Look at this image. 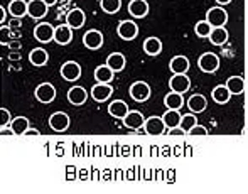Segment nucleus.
I'll use <instances>...</instances> for the list:
<instances>
[{
  "instance_id": "obj_14",
  "label": "nucleus",
  "mask_w": 248,
  "mask_h": 194,
  "mask_svg": "<svg viewBox=\"0 0 248 194\" xmlns=\"http://www.w3.org/2000/svg\"><path fill=\"white\" fill-rule=\"evenodd\" d=\"M47 9H49V5H47L44 0H31L29 9H27V15L39 20L47 15Z\"/></svg>"
},
{
  "instance_id": "obj_40",
  "label": "nucleus",
  "mask_w": 248,
  "mask_h": 194,
  "mask_svg": "<svg viewBox=\"0 0 248 194\" xmlns=\"http://www.w3.org/2000/svg\"><path fill=\"white\" fill-rule=\"evenodd\" d=\"M37 135H41L39 130H37V129H29L26 132V135H24V137H37Z\"/></svg>"
},
{
  "instance_id": "obj_13",
  "label": "nucleus",
  "mask_w": 248,
  "mask_h": 194,
  "mask_svg": "<svg viewBox=\"0 0 248 194\" xmlns=\"http://www.w3.org/2000/svg\"><path fill=\"white\" fill-rule=\"evenodd\" d=\"M83 44H85V47H88V49H92V51L100 49V47L103 46V34L96 29L88 30V32L83 36Z\"/></svg>"
},
{
  "instance_id": "obj_10",
  "label": "nucleus",
  "mask_w": 248,
  "mask_h": 194,
  "mask_svg": "<svg viewBox=\"0 0 248 194\" xmlns=\"http://www.w3.org/2000/svg\"><path fill=\"white\" fill-rule=\"evenodd\" d=\"M124 125L130 130H139V129H144V123L145 119L139 110H128V113L125 115V119L122 120Z\"/></svg>"
},
{
  "instance_id": "obj_18",
  "label": "nucleus",
  "mask_w": 248,
  "mask_h": 194,
  "mask_svg": "<svg viewBox=\"0 0 248 194\" xmlns=\"http://www.w3.org/2000/svg\"><path fill=\"white\" fill-rule=\"evenodd\" d=\"M128 14L134 19H144L149 14L147 0H130V3H128Z\"/></svg>"
},
{
  "instance_id": "obj_38",
  "label": "nucleus",
  "mask_w": 248,
  "mask_h": 194,
  "mask_svg": "<svg viewBox=\"0 0 248 194\" xmlns=\"http://www.w3.org/2000/svg\"><path fill=\"white\" fill-rule=\"evenodd\" d=\"M0 134L5 135V137H12V135H16V134H14V130H12V127H2Z\"/></svg>"
},
{
  "instance_id": "obj_27",
  "label": "nucleus",
  "mask_w": 248,
  "mask_h": 194,
  "mask_svg": "<svg viewBox=\"0 0 248 194\" xmlns=\"http://www.w3.org/2000/svg\"><path fill=\"white\" fill-rule=\"evenodd\" d=\"M162 51V41L159 37H147L144 41V53L149 56H159Z\"/></svg>"
},
{
  "instance_id": "obj_8",
  "label": "nucleus",
  "mask_w": 248,
  "mask_h": 194,
  "mask_svg": "<svg viewBox=\"0 0 248 194\" xmlns=\"http://www.w3.org/2000/svg\"><path fill=\"white\" fill-rule=\"evenodd\" d=\"M34 95H36L37 102H41V103H44V105H47V103L54 102V98H56V88L51 85V83H41V85L36 88V91H34Z\"/></svg>"
},
{
  "instance_id": "obj_36",
  "label": "nucleus",
  "mask_w": 248,
  "mask_h": 194,
  "mask_svg": "<svg viewBox=\"0 0 248 194\" xmlns=\"http://www.w3.org/2000/svg\"><path fill=\"white\" fill-rule=\"evenodd\" d=\"M187 135H191V137H206V135H209V132L206 127H202V125H194L193 129H191L189 132H187Z\"/></svg>"
},
{
  "instance_id": "obj_7",
  "label": "nucleus",
  "mask_w": 248,
  "mask_h": 194,
  "mask_svg": "<svg viewBox=\"0 0 248 194\" xmlns=\"http://www.w3.org/2000/svg\"><path fill=\"white\" fill-rule=\"evenodd\" d=\"M69 123H71L69 115H68V113H64V112H56V113H52V115L49 117V127L54 132H58V134L68 130Z\"/></svg>"
},
{
  "instance_id": "obj_2",
  "label": "nucleus",
  "mask_w": 248,
  "mask_h": 194,
  "mask_svg": "<svg viewBox=\"0 0 248 194\" xmlns=\"http://www.w3.org/2000/svg\"><path fill=\"white\" fill-rule=\"evenodd\" d=\"M128 95L132 96V100L142 103V102H147V100L150 98V95H152V90H150L149 83L135 81L134 85L130 86V90H128Z\"/></svg>"
},
{
  "instance_id": "obj_42",
  "label": "nucleus",
  "mask_w": 248,
  "mask_h": 194,
  "mask_svg": "<svg viewBox=\"0 0 248 194\" xmlns=\"http://www.w3.org/2000/svg\"><path fill=\"white\" fill-rule=\"evenodd\" d=\"M44 2H46V3H47V5H49V7H51V5H54V3H56V2H58V0H44Z\"/></svg>"
},
{
  "instance_id": "obj_32",
  "label": "nucleus",
  "mask_w": 248,
  "mask_h": 194,
  "mask_svg": "<svg viewBox=\"0 0 248 194\" xmlns=\"http://www.w3.org/2000/svg\"><path fill=\"white\" fill-rule=\"evenodd\" d=\"M211 96H213V100L218 103V105H225V103H228L230 98H232V95H230V91L226 90L225 85L216 86V88L211 91Z\"/></svg>"
},
{
  "instance_id": "obj_16",
  "label": "nucleus",
  "mask_w": 248,
  "mask_h": 194,
  "mask_svg": "<svg viewBox=\"0 0 248 194\" xmlns=\"http://www.w3.org/2000/svg\"><path fill=\"white\" fill-rule=\"evenodd\" d=\"M73 41V29L68 24H61L54 29V43H58L59 46H68Z\"/></svg>"
},
{
  "instance_id": "obj_11",
  "label": "nucleus",
  "mask_w": 248,
  "mask_h": 194,
  "mask_svg": "<svg viewBox=\"0 0 248 194\" xmlns=\"http://www.w3.org/2000/svg\"><path fill=\"white\" fill-rule=\"evenodd\" d=\"M144 130L147 135H154V137L162 135L164 132H166V125H164L162 117H149L144 123Z\"/></svg>"
},
{
  "instance_id": "obj_4",
  "label": "nucleus",
  "mask_w": 248,
  "mask_h": 194,
  "mask_svg": "<svg viewBox=\"0 0 248 194\" xmlns=\"http://www.w3.org/2000/svg\"><path fill=\"white\" fill-rule=\"evenodd\" d=\"M54 29L49 22H39L34 27V37H36L37 43L41 44H47L54 41Z\"/></svg>"
},
{
  "instance_id": "obj_1",
  "label": "nucleus",
  "mask_w": 248,
  "mask_h": 194,
  "mask_svg": "<svg viewBox=\"0 0 248 194\" xmlns=\"http://www.w3.org/2000/svg\"><path fill=\"white\" fill-rule=\"evenodd\" d=\"M206 22L211 27H225V24L228 22V12L221 5L211 7L206 14Z\"/></svg>"
},
{
  "instance_id": "obj_21",
  "label": "nucleus",
  "mask_w": 248,
  "mask_h": 194,
  "mask_svg": "<svg viewBox=\"0 0 248 194\" xmlns=\"http://www.w3.org/2000/svg\"><path fill=\"white\" fill-rule=\"evenodd\" d=\"M27 9H29V2L26 0H10L9 3V14L14 19H22L27 15Z\"/></svg>"
},
{
  "instance_id": "obj_22",
  "label": "nucleus",
  "mask_w": 248,
  "mask_h": 194,
  "mask_svg": "<svg viewBox=\"0 0 248 194\" xmlns=\"http://www.w3.org/2000/svg\"><path fill=\"white\" fill-rule=\"evenodd\" d=\"M172 75H186L189 69V60L186 56H174L169 63Z\"/></svg>"
},
{
  "instance_id": "obj_5",
  "label": "nucleus",
  "mask_w": 248,
  "mask_h": 194,
  "mask_svg": "<svg viewBox=\"0 0 248 194\" xmlns=\"http://www.w3.org/2000/svg\"><path fill=\"white\" fill-rule=\"evenodd\" d=\"M117 34L124 41H134L139 36V26L134 20H122L117 27Z\"/></svg>"
},
{
  "instance_id": "obj_31",
  "label": "nucleus",
  "mask_w": 248,
  "mask_h": 194,
  "mask_svg": "<svg viewBox=\"0 0 248 194\" xmlns=\"http://www.w3.org/2000/svg\"><path fill=\"white\" fill-rule=\"evenodd\" d=\"M181 117H183V115L179 113V110H167V112L162 115V120H164V125H166V129H174V127H179Z\"/></svg>"
},
{
  "instance_id": "obj_19",
  "label": "nucleus",
  "mask_w": 248,
  "mask_h": 194,
  "mask_svg": "<svg viewBox=\"0 0 248 194\" xmlns=\"http://www.w3.org/2000/svg\"><path fill=\"white\" fill-rule=\"evenodd\" d=\"M187 108L191 110V113H201L208 108V100L204 95L196 93V95H191V98L187 100Z\"/></svg>"
},
{
  "instance_id": "obj_30",
  "label": "nucleus",
  "mask_w": 248,
  "mask_h": 194,
  "mask_svg": "<svg viewBox=\"0 0 248 194\" xmlns=\"http://www.w3.org/2000/svg\"><path fill=\"white\" fill-rule=\"evenodd\" d=\"M164 105H166L167 110H181L184 105V98L183 95H179V93H167L166 98H164Z\"/></svg>"
},
{
  "instance_id": "obj_35",
  "label": "nucleus",
  "mask_w": 248,
  "mask_h": 194,
  "mask_svg": "<svg viewBox=\"0 0 248 194\" xmlns=\"http://www.w3.org/2000/svg\"><path fill=\"white\" fill-rule=\"evenodd\" d=\"M211 29L213 27L209 26L206 20H199V22L194 26V32H196V36L198 37H201V39H208V36H209V32H211Z\"/></svg>"
},
{
  "instance_id": "obj_37",
  "label": "nucleus",
  "mask_w": 248,
  "mask_h": 194,
  "mask_svg": "<svg viewBox=\"0 0 248 194\" xmlns=\"http://www.w3.org/2000/svg\"><path fill=\"white\" fill-rule=\"evenodd\" d=\"M0 117H2V127L10 125L12 122V117H10V112L7 108H0Z\"/></svg>"
},
{
  "instance_id": "obj_6",
  "label": "nucleus",
  "mask_w": 248,
  "mask_h": 194,
  "mask_svg": "<svg viewBox=\"0 0 248 194\" xmlns=\"http://www.w3.org/2000/svg\"><path fill=\"white\" fill-rule=\"evenodd\" d=\"M169 88L170 91L184 95L186 91H189L191 88V79L187 75H172V78L169 79Z\"/></svg>"
},
{
  "instance_id": "obj_34",
  "label": "nucleus",
  "mask_w": 248,
  "mask_h": 194,
  "mask_svg": "<svg viewBox=\"0 0 248 194\" xmlns=\"http://www.w3.org/2000/svg\"><path fill=\"white\" fill-rule=\"evenodd\" d=\"M198 123V119H196V113H187V115H183L181 117V122H179V129L187 135V132L193 129L194 125Z\"/></svg>"
},
{
  "instance_id": "obj_28",
  "label": "nucleus",
  "mask_w": 248,
  "mask_h": 194,
  "mask_svg": "<svg viewBox=\"0 0 248 194\" xmlns=\"http://www.w3.org/2000/svg\"><path fill=\"white\" fill-rule=\"evenodd\" d=\"M208 39L211 41V44H215V46H223V44L228 41V30H226L225 27H213Z\"/></svg>"
},
{
  "instance_id": "obj_12",
  "label": "nucleus",
  "mask_w": 248,
  "mask_h": 194,
  "mask_svg": "<svg viewBox=\"0 0 248 194\" xmlns=\"http://www.w3.org/2000/svg\"><path fill=\"white\" fill-rule=\"evenodd\" d=\"M90 95H92V98L98 103L107 102V100L113 95V88H111L108 83H96V85L92 88V93H90Z\"/></svg>"
},
{
  "instance_id": "obj_15",
  "label": "nucleus",
  "mask_w": 248,
  "mask_h": 194,
  "mask_svg": "<svg viewBox=\"0 0 248 194\" xmlns=\"http://www.w3.org/2000/svg\"><path fill=\"white\" fill-rule=\"evenodd\" d=\"M88 100V91L83 86H71L68 91V102L75 106H81Z\"/></svg>"
},
{
  "instance_id": "obj_23",
  "label": "nucleus",
  "mask_w": 248,
  "mask_h": 194,
  "mask_svg": "<svg viewBox=\"0 0 248 194\" xmlns=\"http://www.w3.org/2000/svg\"><path fill=\"white\" fill-rule=\"evenodd\" d=\"M108 113H110L113 119H118V120H124L125 115L128 113V105L122 100H115L108 105Z\"/></svg>"
},
{
  "instance_id": "obj_3",
  "label": "nucleus",
  "mask_w": 248,
  "mask_h": 194,
  "mask_svg": "<svg viewBox=\"0 0 248 194\" xmlns=\"http://www.w3.org/2000/svg\"><path fill=\"white\" fill-rule=\"evenodd\" d=\"M198 66L202 73H216L219 69V58L218 54L215 53H204L199 56L198 60Z\"/></svg>"
},
{
  "instance_id": "obj_29",
  "label": "nucleus",
  "mask_w": 248,
  "mask_h": 194,
  "mask_svg": "<svg viewBox=\"0 0 248 194\" xmlns=\"http://www.w3.org/2000/svg\"><path fill=\"white\" fill-rule=\"evenodd\" d=\"M107 66L113 69L115 73H118V71H122V69H125L127 60H125V56L122 53H111L110 56L107 58Z\"/></svg>"
},
{
  "instance_id": "obj_20",
  "label": "nucleus",
  "mask_w": 248,
  "mask_h": 194,
  "mask_svg": "<svg viewBox=\"0 0 248 194\" xmlns=\"http://www.w3.org/2000/svg\"><path fill=\"white\" fill-rule=\"evenodd\" d=\"M47 61H49V54H47V51L43 49V47H36V49H32L29 53V63L32 66H36V68L46 66Z\"/></svg>"
},
{
  "instance_id": "obj_26",
  "label": "nucleus",
  "mask_w": 248,
  "mask_h": 194,
  "mask_svg": "<svg viewBox=\"0 0 248 194\" xmlns=\"http://www.w3.org/2000/svg\"><path fill=\"white\" fill-rule=\"evenodd\" d=\"M10 127H12L14 134L19 135V137H24L26 132L31 129V122L27 117H16V119H12V122H10Z\"/></svg>"
},
{
  "instance_id": "obj_39",
  "label": "nucleus",
  "mask_w": 248,
  "mask_h": 194,
  "mask_svg": "<svg viewBox=\"0 0 248 194\" xmlns=\"http://www.w3.org/2000/svg\"><path fill=\"white\" fill-rule=\"evenodd\" d=\"M169 135H172V137H177V135H186L183 130L179 129V127H174V129H169Z\"/></svg>"
},
{
  "instance_id": "obj_33",
  "label": "nucleus",
  "mask_w": 248,
  "mask_h": 194,
  "mask_svg": "<svg viewBox=\"0 0 248 194\" xmlns=\"http://www.w3.org/2000/svg\"><path fill=\"white\" fill-rule=\"evenodd\" d=\"M100 7L105 14H117L122 9V0H100Z\"/></svg>"
},
{
  "instance_id": "obj_17",
  "label": "nucleus",
  "mask_w": 248,
  "mask_h": 194,
  "mask_svg": "<svg viewBox=\"0 0 248 194\" xmlns=\"http://www.w3.org/2000/svg\"><path fill=\"white\" fill-rule=\"evenodd\" d=\"M86 22V14L81 9H73L66 15V24H68L71 29H81Z\"/></svg>"
},
{
  "instance_id": "obj_24",
  "label": "nucleus",
  "mask_w": 248,
  "mask_h": 194,
  "mask_svg": "<svg viewBox=\"0 0 248 194\" xmlns=\"http://www.w3.org/2000/svg\"><path fill=\"white\" fill-rule=\"evenodd\" d=\"M225 86L230 91V95H242L247 88L245 79H243L242 76H232V78H228V81H226Z\"/></svg>"
},
{
  "instance_id": "obj_25",
  "label": "nucleus",
  "mask_w": 248,
  "mask_h": 194,
  "mask_svg": "<svg viewBox=\"0 0 248 194\" xmlns=\"http://www.w3.org/2000/svg\"><path fill=\"white\" fill-rule=\"evenodd\" d=\"M93 76H95V81L108 83V85H110V83L113 81V78H115V71L111 68H108L107 64H100L98 68L95 69Z\"/></svg>"
},
{
  "instance_id": "obj_9",
  "label": "nucleus",
  "mask_w": 248,
  "mask_h": 194,
  "mask_svg": "<svg viewBox=\"0 0 248 194\" xmlns=\"http://www.w3.org/2000/svg\"><path fill=\"white\" fill-rule=\"evenodd\" d=\"M59 73H61V76L66 81H78L79 76H81V66L76 63V61H66L61 66Z\"/></svg>"
},
{
  "instance_id": "obj_41",
  "label": "nucleus",
  "mask_w": 248,
  "mask_h": 194,
  "mask_svg": "<svg viewBox=\"0 0 248 194\" xmlns=\"http://www.w3.org/2000/svg\"><path fill=\"white\" fill-rule=\"evenodd\" d=\"M232 2V0H216V3H218V5H228V3Z\"/></svg>"
}]
</instances>
